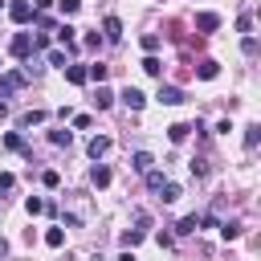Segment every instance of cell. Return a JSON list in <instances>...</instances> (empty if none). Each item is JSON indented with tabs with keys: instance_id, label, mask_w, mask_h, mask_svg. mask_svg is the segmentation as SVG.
Returning a JSON list of instances; mask_svg holds the SVG:
<instances>
[{
	"instance_id": "cell-24",
	"label": "cell",
	"mask_w": 261,
	"mask_h": 261,
	"mask_svg": "<svg viewBox=\"0 0 261 261\" xmlns=\"http://www.w3.org/2000/svg\"><path fill=\"white\" fill-rule=\"evenodd\" d=\"M0 143H4V147H8V151H24V139H20V135H16V130H8V135H4V139H0Z\"/></svg>"
},
{
	"instance_id": "cell-11",
	"label": "cell",
	"mask_w": 261,
	"mask_h": 261,
	"mask_svg": "<svg viewBox=\"0 0 261 261\" xmlns=\"http://www.w3.org/2000/svg\"><path fill=\"white\" fill-rule=\"evenodd\" d=\"M102 29H106V41H118V37H122V20H118V16H106Z\"/></svg>"
},
{
	"instance_id": "cell-1",
	"label": "cell",
	"mask_w": 261,
	"mask_h": 261,
	"mask_svg": "<svg viewBox=\"0 0 261 261\" xmlns=\"http://www.w3.org/2000/svg\"><path fill=\"white\" fill-rule=\"evenodd\" d=\"M29 82V73L24 69H12V73H0V98H8V94H16L20 86Z\"/></svg>"
},
{
	"instance_id": "cell-26",
	"label": "cell",
	"mask_w": 261,
	"mask_h": 261,
	"mask_svg": "<svg viewBox=\"0 0 261 261\" xmlns=\"http://www.w3.org/2000/svg\"><path fill=\"white\" fill-rule=\"evenodd\" d=\"M139 45H143L147 53H155V49H159V33H143V37H139Z\"/></svg>"
},
{
	"instance_id": "cell-32",
	"label": "cell",
	"mask_w": 261,
	"mask_h": 261,
	"mask_svg": "<svg viewBox=\"0 0 261 261\" xmlns=\"http://www.w3.org/2000/svg\"><path fill=\"white\" fill-rule=\"evenodd\" d=\"M16 188V175L12 171H0V192H12Z\"/></svg>"
},
{
	"instance_id": "cell-9",
	"label": "cell",
	"mask_w": 261,
	"mask_h": 261,
	"mask_svg": "<svg viewBox=\"0 0 261 261\" xmlns=\"http://www.w3.org/2000/svg\"><path fill=\"white\" fill-rule=\"evenodd\" d=\"M57 41H61L65 49H73V45H77V29H73V24H57Z\"/></svg>"
},
{
	"instance_id": "cell-31",
	"label": "cell",
	"mask_w": 261,
	"mask_h": 261,
	"mask_svg": "<svg viewBox=\"0 0 261 261\" xmlns=\"http://www.w3.org/2000/svg\"><path fill=\"white\" fill-rule=\"evenodd\" d=\"M49 65H57V69H65L69 61H65V53H61V49H49Z\"/></svg>"
},
{
	"instance_id": "cell-14",
	"label": "cell",
	"mask_w": 261,
	"mask_h": 261,
	"mask_svg": "<svg viewBox=\"0 0 261 261\" xmlns=\"http://www.w3.org/2000/svg\"><path fill=\"white\" fill-rule=\"evenodd\" d=\"M86 77H90V82H98V86H102V82H106V77H110V65H102V61H98V65H86Z\"/></svg>"
},
{
	"instance_id": "cell-36",
	"label": "cell",
	"mask_w": 261,
	"mask_h": 261,
	"mask_svg": "<svg viewBox=\"0 0 261 261\" xmlns=\"http://www.w3.org/2000/svg\"><path fill=\"white\" fill-rule=\"evenodd\" d=\"M118 261H135V253H130V249H122V253H118Z\"/></svg>"
},
{
	"instance_id": "cell-17",
	"label": "cell",
	"mask_w": 261,
	"mask_h": 261,
	"mask_svg": "<svg viewBox=\"0 0 261 261\" xmlns=\"http://www.w3.org/2000/svg\"><path fill=\"white\" fill-rule=\"evenodd\" d=\"M151 163H155V159H151V151H135V155H130V167H135V171H147Z\"/></svg>"
},
{
	"instance_id": "cell-8",
	"label": "cell",
	"mask_w": 261,
	"mask_h": 261,
	"mask_svg": "<svg viewBox=\"0 0 261 261\" xmlns=\"http://www.w3.org/2000/svg\"><path fill=\"white\" fill-rule=\"evenodd\" d=\"M110 179H114V175H110L106 163H94V167H90V184H94V188H106Z\"/></svg>"
},
{
	"instance_id": "cell-4",
	"label": "cell",
	"mask_w": 261,
	"mask_h": 261,
	"mask_svg": "<svg viewBox=\"0 0 261 261\" xmlns=\"http://www.w3.org/2000/svg\"><path fill=\"white\" fill-rule=\"evenodd\" d=\"M155 98H159V102H163V106H179V102H184V98H188V94H184V90H179V86H159V94H155Z\"/></svg>"
},
{
	"instance_id": "cell-37",
	"label": "cell",
	"mask_w": 261,
	"mask_h": 261,
	"mask_svg": "<svg viewBox=\"0 0 261 261\" xmlns=\"http://www.w3.org/2000/svg\"><path fill=\"white\" fill-rule=\"evenodd\" d=\"M4 253H8V241H4V237H0V257H4Z\"/></svg>"
},
{
	"instance_id": "cell-20",
	"label": "cell",
	"mask_w": 261,
	"mask_h": 261,
	"mask_svg": "<svg viewBox=\"0 0 261 261\" xmlns=\"http://www.w3.org/2000/svg\"><path fill=\"white\" fill-rule=\"evenodd\" d=\"M45 118H49L45 110H29V114H20V126H41Z\"/></svg>"
},
{
	"instance_id": "cell-29",
	"label": "cell",
	"mask_w": 261,
	"mask_h": 261,
	"mask_svg": "<svg viewBox=\"0 0 261 261\" xmlns=\"http://www.w3.org/2000/svg\"><path fill=\"white\" fill-rule=\"evenodd\" d=\"M196 228H200V216H184V220H179V232H184V237L196 232Z\"/></svg>"
},
{
	"instance_id": "cell-2",
	"label": "cell",
	"mask_w": 261,
	"mask_h": 261,
	"mask_svg": "<svg viewBox=\"0 0 261 261\" xmlns=\"http://www.w3.org/2000/svg\"><path fill=\"white\" fill-rule=\"evenodd\" d=\"M8 16H12L16 24H29V20L37 16V8H33L29 0H12V4H8Z\"/></svg>"
},
{
	"instance_id": "cell-3",
	"label": "cell",
	"mask_w": 261,
	"mask_h": 261,
	"mask_svg": "<svg viewBox=\"0 0 261 261\" xmlns=\"http://www.w3.org/2000/svg\"><path fill=\"white\" fill-rule=\"evenodd\" d=\"M8 53H12L16 61H29V53H33V37H29V33H16L12 45H8Z\"/></svg>"
},
{
	"instance_id": "cell-22",
	"label": "cell",
	"mask_w": 261,
	"mask_h": 261,
	"mask_svg": "<svg viewBox=\"0 0 261 261\" xmlns=\"http://www.w3.org/2000/svg\"><path fill=\"white\" fill-rule=\"evenodd\" d=\"M216 228H220L224 241H237V237H241V224H237V220H224V224H216Z\"/></svg>"
},
{
	"instance_id": "cell-34",
	"label": "cell",
	"mask_w": 261,
	"mask_h": 261,
	"mask_svg": "<svg viewBox=\"0 0 261 261\" xmlns=\"http://www.w3.org/2000/svg\"><path fill=\"white\" fill-rule=\"evenodd\" d=\"M57 4H61V12H65V16H73V12L82 8V0H57Z\"/></svg>"
},
{
	"instance_id": "cell-6",
	"label": "cell",
	"mask_w": 261,
	"mask_h": 261,
	"mask_svg": "<svg viewBox=\"0 0 261 261\" xmlns=\"http://www.w3.org/2000/svg\"><path fill=\"white\" fill-rule=\"evenodd\" d=\"M196 29H200V33H216V29H220V16H216V12H196Z\"/></svg>"
},
{
	"instance_id": "cell-33",
	"label": "cell",
	"mask_w": 261,
	"mask_h": 261,
	"mask_svg": "<svg viewBox=\"0 0 261 261\" xmlns=\"http://www.w3.org/2000/svg\"><path fill=\"white\" fill-rule=\"evenodd\" d=\"M41 184H45V188H57L61 175H57V171H41Z\"/></svg>"
},
{
	"instance_id": "cell-13",
	"label": "cell",
	"mask_w": 261,
	"mask_h": 261,
	"mask_svg": "<svg viewBox=\"0 0 261 261\" xmlns=\"http://www.w3.org/2000/svg\"><path fill=\"white\" fill-rule=\"evenodd\" d=\"M196 73H200V77H204V82H212V77H216V73H220V65H216V61H212V57H204V61H200V65H196Z\"/></svg>"
},
{
	"instance_id": "cell-10",
	"label": "cell",
	"mask_w": 261,
	"mask_h": 261,
	"mask_svg": "<svg viewBox=\"0 0 261 261\" xmlns=\"http://www.w3.org/2000/svg\"><path fill=\"white\" fill-rule=\"evenodd\" d=\"M65 82L69 86H86L90 77H86V65H65Z\"/></svg>"
},
{
	"instance_id": "cell-15",
	"label": "cell",
	"mask_w": 261,
	"mask_h": 261,
	"mask_svg": "<svg viewBox=\"0 0 261 261\" xmlns=\"http://www.w3.org/2000/svg\"><path fill=\"white\" fill-rule=\"evenodd\" d=\"M188 135H192V126H188V122H171V126H167V139H171V143H184Z\"/></svg>"
},
{
	"instance_id": "cell-38",
	"label": "cell",
	"mask_w": 261,
	"mask_h": 261,
	"mask_svg": "<svg viewBox=\"0 0 261 261\" xmlns=\"http://www.w3.org/2000/svg\"><path fill=\"white\" fill-rule=\"evenodd\" d=\"M4 114H8V106H4V98H0V122H4Z\"/></svg>"
},
{
	"instance_id": "cell-35",
	"label": "cell",
	"mask_w": 261,
	"mask_h": 261,
	"mask_svg": "<svg viewBox=\"0 0 261 261\" xmlns=\"http://www.w3.org/2000/svg\"><path fill=\"white\" fill-rule=\"evenodd\" d=\"M49 4H53V0H33V8H37V12H45Z\"/></svg>"
},
{
	"instance_id": "cell-27",
	"label": "cell",
	"mask_w": 261,
	"mask_h": 261,
	"mask_svg": "<svg viewBox=\"0 0 261 261\" xmlns=\"http://www.w3.org/2000/svg\"><path fill=\"white\" fill-rule=\"evenodd\" d=\"M159 192H163V204H175L179 200V184H163Z\"/></svg>"
},
{
	"instance_id": "cell-7",
	"label": "cell",
	"mask_w": 261,
	"mask_h": 261,
	"mask_svg": "<svg viewBox=\"0 0 261 261\" xmlns=\"http://www.w3.org/2000/svg\"><path fill=\"white\" fill-rule=\"evenodd\" d=\"M86 151H90V159H102V155L110 151V139H106V135H94V139L86 143Z\"/></svg>"
},
{
	"instance_id": "cell-16",
	"label": "cell",
	"mask_w": 261,
	"mask_h": 261,
	"mask_svg": "<svg viewBox=\"0 0 261 261\" xmlns=\"http://www.w3.org/2000/svg\"><path fill=\"white\" fill-rule=\"evenodd\" d=\"M257 143H261V126H257V122H249V126H245V147H249V151H257Z\"/></svg>"
},
{
	"instance_id": "cell-30",
	"label": "cell",
	"mask_w": 261,
	"mask_h": 261,
	"mask_svg": "<svg viewBox=\"0 0 261 261\" xmlns=\"http://www.w3.org/2000/svg\"><path fill=\"white\" fill-rule=\"evenodd\" d=\"M237 29H241V33H253V12H241V16H237Z\"/></svg>"
},
{
	"instance_id": "cell-5",
	"label": "cell",
	"mask_w": 261,
	"mask_h": 261,
	"mask_svg": "<svg viewBox=\"0 0 261 261\" xmlns=\"http://www.w3.org/2000/svg\"><path fill=\"white\" fill-rule=\"evenodd\" d=\"M118 98L126 102V110H143V106H147V94H143V90H135V86H126Z\"/></svg>"
},
{
	"instance_id": "cell-25",
	"label": "cell",
	"mask_w": 261,
	"mask_h": 261,
	"mask_svg": "<svg viewBox=\"0 0 261 261\" xmlns=\"http://www.w3.org/2000/svg\"><path fill=\"white\" fill-rule=\"evenodd\" d=\"M45 245H49V249H61V245H65V232H61V228H49V232H45Z\"/></svg>"
},
{
	"instance_id": "cell-19",
	"label": "cell",
	"mask_w": 261,
	"mask_h": 261,
	"mask_svg": "<svg viewBox=\"0 0 261 261\" xmlns=\"http://www.w3.org/2000/svg\"><path fill=\"white\" fill-rule=\"evenodd\" d=\"M110 102H114V94H110L106 86H98V94H94V106H98V110H110Z\"/></svg>"
},
{
	"instance_id": "cell-39",
	"label": "cell",
	"mask_w": 261,
	"mask_h": 261,
	"mask_svg": "<svg viewBox=\"0 0 261 261\" xmlns=\"http://www.w3.org/2000/svg\"><path fill=\"white\" fill-rule=\"evenodd\" d=\"M0 8H4V0H0Z\"/></svg>"
},
{
	"instance_id": "cell-18",
	"label": "cell",
	"mask_w": 261,
	"mask_h": 261,
	"mask_svg": "<svg viewBox=\"0 0 261 261\" xmlns=\"http://www.w3.org/2000/svg\"><path fill=\"white\" fill-rule=\"evenodd\" d=\"M143 237H147V232H143V228H126V232H122V237H118V241H122V249H135V245H139V241H143Z\"/></svg>"
},
{
	"instance_id": "cell-12",
	"label": "cell",
	"mask_w": 261,
	"mask_h": 261,
	"mask_svg": "<svg viewBox=\"0 0 261 261\" xmlns=\"http://www.w3.org/2000/svg\"><path fill=\"white\" fill-rule=\"evenodd\" d=\"M143 73H151V77H163V61H159L155 53H147V57H143Z\"/></svg>"
},
{
	"instance_id": "cell-23",
	"label": "cell",
	"mask_w": 261,
	"mask_h": 261,
	"mask_svg": "<svg viewBox=\"0 0 261 261\" xmlns=\"http://www.w3.org/2000/svg\"><path fill=\"white\" fill-rule=\"evenodd\" d=\"M69 139H73V130H49V143L53 147H69Z\"/></svg>"
},
{
	"instance_id": "cell-21",
	"label": "cell",
	"mask_w": 261,
	"mask_h": 261,
	"mask_svg": "<svg viewBox=\"0 0 261 261\" xmlns=\"http://www.w3.org/2000/svg\"><path fill=\"white\" fill-rule=\"evenodd\" d=\"M143 175H147V188H151V192H159V188L167 184V179H163V171H155V167H147Z\"/></svg>"
},
{
	"instance_id": "cell-28",
	"label": "cell",
	"mask_w": 261,
	"mask_h": 261,
	"mask_svg": "<svg viewBox=\"0 0 261 261\" xmlns=\"http://www.w3.org/2000/svg\"><path fill=\"white\" fill-rule=\"evenodd\" d=\"M24 212H29V216L45 212V200H41V196H29V200H24Z\"/></svg>"
}]
</instances>
